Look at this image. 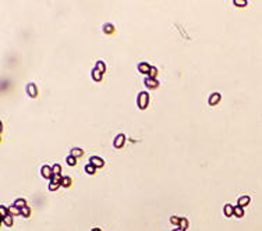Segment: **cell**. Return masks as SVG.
<instances>
[{
    "label": "cell",
    "instance_id": "1",
    "mask_svg": "<svg viewBox=\"0 0 262 231\" xmlns=\"http://www.w3.org/2000/svg\"><path fill=\"white\" fill-rule=\"evenodd\" d=\"M137 105L141 110H145L149 105V93L148 92H139L137 96Z\"/></svg>",
    "mask_w": 262,
    "mask_h": 231
},
{
    "label": "cell",
    "instance_id": "2",
    "mask_svg": "<svg viewBox=\"0 0 262 231\" xmlns=\"http://www.w3.org/2000/svg\"><path fill=\"white\" fill-rule=\"evenodd\" d=\"M40 174H42V177H43V178H46V180H50V178L53 177V169H52V166L43 164V166L40 167Z\"/></svg>",
    "mask_w": 262,
    "mask_h": 231
},
{
    "label": "cell",
    "instance_id": "3",
    "mask_svg": "<svg viewBox=\"0 0 262 231\" xmlns=\"http://www.w3.org/2000/svg\"><path fill=\"white\" fill-rule=\"evenodd\" d=\"M144 85H145L146 88H149V89H156V88L159 87V81H158V78L146 77L145 80H144Z\"/></svg>",
    "mask_w": 262,
    "mask_h": 231
},
{
    "label": "cell",
    "instance_id": "4",
    "mask_svg": "<svg viewBox=\"0 0 262 231\" xmlns=\"http://www.w3.org/2000/svg\"><path fill=\"white\" fill-rule=\"evenodd\" d=\"M124 142H126V135H124V134H119V135L113 139V146L116 149H120L124 146Z\"/></svg>",
    "mask_w": 262,
    "mask_h": 231
},
{
    "label": "cell",
    "instance_id": "5",
    "mask_svg": "<svg viewBox=\"0 0 262 231\" xmlns=\"http://www.w3.org/2000/svg\"><path fill=\"white\" fill-rule=\"evenodd\" d=\"M27 93H28L29 98H37L38 96V87L35 85L34 82H29L28 85H27Z\"/></svg>",
    "mask_w": 262,
    "mask_h": 231
},
{
    "label": "cell",
    "instance_id": "6",
    "mask_svg": "<svg viewBox=\"0 0 262 231\" xmlns=\"http://www.w3.org/2000/svg\"><path fill=\"white\" fill-rule=\"evenodd\" d=\"M89 163H91L92 166L96 167V169H102V167L105 166V160H103L102 157H99V156H92V157H89Z\"/></svg>",
    "mask_w": 262,
    "mask_h": 231
},
{
    "label": "cell",
    "instance_id": "7",
    "mask_svg": "<svg viewBox=\"0 0 262 231\" xmlns=\"http://www.w3.org/2000/svg\"><path fill=\"white\" fill-rule=\"evenodd\" d=\"M220 99H222V95L219 93V92H213L209 96V99H208V103H209V106H216L220 102Z\"/></svg>",
    "mask_w": 262,
    "mask_h": 231
},
{
    "label": "cell",
    "instance_id": "8",
    "mask_svg": "<svg viewBox=\"0 0 262 231\" xmlns=\"http://www.w3.org/2000/svg\"><path fill=\"white\" fill-rule=\"evenodd\" d=\"M250 202H251V198H250L248 195H243V196H240V198L237 199L236 205L241 206V207H247V206L250 205Z\"/></svg>",
    "mask_w": 262,
    "mask_h": 231
},
{
    "label": "cell",
    "instance_id": "9",
    "mask_svg": "<svg viewBox=\"0 0 262 231\" xmlns=\"http://www.w3.org/2000/svg\"><path fill=\"white\" fill-rule=\"evenodd\" d=\"M91 77H92V80H94L95 82H101V81L103 80V72H101L99 70H96V68H92Z\"/></svg>",
    "mask_w": 262,
    "mask_h": 231
},
{
    "label": "cell",
    "instance_id": "10",
    "mask_svg": "<svg viewBox=\"0 0 262 231\" xmlns=\"http://www.w3.org/2000/svg\"><path fill=\"white\" fill-rule=\"evenodd\" d=\"M223 213H225L226 217L234 216V206L230 205V203H226V205L223 206Z\"/></svg>",
    "mask_w": 262,
    "mask_h": 231
},
{
    "label": "cell",
    "instance_id": "11",
    "mask_svg": "<svg viewBox=\"0 0 262 231\" xmlns=\"http://www.w3.org/2000/svg\"><path fill=\"white\" fill-rule=\"evenodd\" d=\"M151 67H152V65L148 64V63H139L137 68H138V71L141 72V74H145V75H148V74H149Z\"/></svg>",
    "mask_w": 262,
    "mask_h": 231
},
{
    "label": "cell",
    "instance_id": "12",
    "mask_svg": "<svg viewBox=\"0 0 262 231\" xmlns=\"http://www.w3.org/2000/svg\"><path fill=\"white\" fill-rule=\"evenodd\" d=\"M102 29H103V32H105L106 35H112V33L114 32V25L110 24V22H106V24H103Z\"/></svg>",
    "mask_w": 262,
    "mask_h": 231
},
{
    "label": "cell",
    "instance_id": "13",
    "mask_svg": "<svg viewBox=\"0 0 262 231\" xmlns=\"http://www.w3.org/2000/svg\"><path fill=\"white\" fill-rule=\"evenodd\" d=\"M70 155L78 159V157H81V156H84V150H82L81 148H73L71 150H70Z\"/></svg>",
    "mask_w": 262,
    "mask_h": 231
},
{
    "label": "cell",
    "instance_id": "14",
    "mask_svg": "<svg viewBox=\"0 0 262 231\" xmlns=\"http://www.w3.org/2000/svg\"><path fill=\"white\" fill-rule=\"evenodd\" d=\"M8 214H11V216H18V214H21V209H18L15 205H11L8 206Z\"/></svg>",
    "mask_w": 262,
    "mask_h": 231
},
{
    "label": "cell",
    "instance_id": "15",
    "mask_svg": "<svg viewBox=\"0 0 262 231\" xmlns=\"http://www.w3.org/2000/svg\"><path fill=\"white\" fill-rule=\"evenodd\" d=\"M13 205H15L17 207H18V209H22V207L28 206V205H27V201H25L24 198H17V199L14 201V203H13Z\"/></svg>",
    "mask_w": 262,
    "mask_h": 231
},
{
    "label": "cell",
    "instance_id": "16",
    "mask_svg": "<svg viewBox=\"0 0 262 231\" xmlns=\"http://www.w3.org/2000/svg\"><path fill=\"white\" fill-rule=\"evenodd\" d=\"M71 184H73V178L69 177V176L63 177V180H62V187L69 188V187H71Z\"/></svg>",
    "mask_w": 262,
    "mask_h": 231
},
{
    "label": "cell",
    "instance_id": "17",
    "mask_svg": "<svg viewBox=\"0 0 262 231\" xmlns=\"http://www.w3.org/2000/svg\"><path fill=\"white\" fill-rule=\"evenodd\" d=\"M95 68L99 70L101 72H103V74H105V71H106V63L102 62V60H98V62H96V64H95Z\"/></svg>",
    "mask_w": 262,
    "mask_h": 231
},
{
    "label": "cell",
    "instance_id": "18",
    "mask_svg": "<svg viewBox=\"0 0 262 231\" xmlns=\"http://www.w3.org/2000/svg\"><path fill=\"white\" fill-rule=\"evenodd\" d=\"M234 216L241 219V217L244 216V207H241V206H238V205L234 206Z\"/></svg>",
    "mask_w": 262,
    "mask_h": 231
},
{
    "label": "cell",
    "instance_id": "19",
    "mask_svg": "<svg viewBox=\"0 0 262 231\" xmlns=\"http://www.w3.org/2000/svg\"><path fill=\"white\" fill-rule=\"evenodd\" d=\"M2 223H3L6 227H11V226L14 224V223H13V216H11V214L6 216L4 219H2Z\"/></svg>",
    "mask_w": 262,
    "mask_h": 231
},
{
    "label": "cell",
    "instance_id": "20",
    "mask_svg": "<svg viewBox=\"0 0 262 231\" xmlns=\"http://www.w3.org/2000/svg\"><path fill=\"white\" fill-rule=\"evenodd\" d=\"M85 173L89 174V176H94V174L96 173V167L92 166L91 163H88L87 166H85Z\"/></svg>",
    "mask_w": 262,
    "mask_h": 231
},
{
    "label": "cell",
    "instance_id": "21",
    "mask_svg": "<svg viewBox=\"0 0 262 231\" xmlns=\"http://www.w3.org/2000/svg\"><path fill=\"white\" fill-rule=\"evenodd\" d=\"M62 180H63L62 174H53V177L50 178V182H55V184H60V185H62Z\"/></svg>",
    "mask_w": 262,
    "mask_h": 231
},
{
    "label": "cell",
    "instance_id": "22",
    "mask_svg": "<svg viewBox=\"0 0 262 231\" xmlns=\"http://www.w3.org/2000/svg\"><path fill=\"white\" fill-rule=\"evenodd\" d=\"M188 226H190L188 220H187L186 217H181V220H180V226H178V227L181 228V230H184V231H186L187 228H188Z\"/></svg>",
    "mask_w": 262,
    "mask_h": 231
},
{
    "label": "cell",
    "instance_id": "23",
    "mask_svg": "<svg viewBox=\"0 0 262 231\" xmlns=\"http://www.w3.org/2000/svg\"><path fill=\"white\" fill-rule=\"evenodd\" d=\"M66 163H67V164H69V166H75L77 164V157H74V156H67V157H66Z\"/></svg>",
    "mask_w": 262,
    "mask_h": 231
},
{
    "label": "cell",
    "instance_id": "24",
    "mask_svg": "<svg viewBox=\"0 0 262 231\" xmlns=\"http://www.w3.org/2000/svg\"><path fill=\"white\" fill-rule=\"evenodd\" d=\"M21 216L25 217V219L31 216V207H29V206H25V207H22V209H21Z\"/></svg>",
    "mask_w": 262,
    "mask_h": 231
},
{
    "label": "cell",
    "instance_id": "25",
    "mask_svg": "<svg viewBox=\"0 0 262 231\" xmlns=\"http://www.w3.org/2000/svg\"><path fill=\"white\" fill-rule=\"evenodd\" d=\"M158 72H159V71H158V68L152 65V67H151V70H149V74H148L146 77H151V78H158Z\"/></svg>",
    "mask_w": 262,
    "mask_h": 231
},
{
    "label": "cell",
    "instance_id": "26",
    "mask_svg": "<svg viewBox=\"0 0 262 231\" xmlns=\"http://www.w3.org/2000/svg\"><path fill=\"white\" fill-rule=\"evenodd\" d=\"M180 220H181V217H178V216H171L170 217V223L173 224V226H176V227L180 226Z\"/></svg>",
    "mask_w": 262,
    "mask_h": 231
},
{
    "label": "cell",
    "instance_id": "27",
    "mask_svg": "<svg viewBox=\"0 0 262 231\" xmlns=\"http://www.w3.org/2000/svg\"><path fill=\"white\" fill-rule=\"evenodd\" d=\"M0 214H2V219H4L6 216H8V207L7 206H4V205L0 206Z\"/></svg>",
    "mask_w": 262,
    "mask_h": 231
},
{
    "label": "cell",
    "instance_id": "28",
    "mask_svg": "<svg viewBox=\"0 0 262 231\" xmlns=\"http://www.w3.org/2000/svg\"><path fill=\"white\" fill-rule=\"evenodd\" d=\"M233 3H234L236 7H245V6L248 4V2L247 0H234Z\"/></svg>",
    "mask_w": 262,
    "mask_h": 231
},
{
    "label": "cell",
    "instance_id": "29",
    "mask_svg": "<svg viewBox=\"0 0 262 231\" xmlns=\"http://www.w3.org/2000/svg\"><path fill=\"white\" fill-rule=\"evenodd\" d=\"M52 169H53V174H62V166H60V164H57V163H56V164H53V166H52Z\"/></svg>",
    "mask_w": 262,
    "mask_h": 231
},
{
    "label": "cell",
    "instance_id": "30",
    "mask_svg": "<svg viewBox=\"0 0 262 231\" xmlns=\"http://www.w3.org/2000/svg\"><path fill=\"white\" fill-rule=\"evenodd\" d=\"M60 187H62L60 184H55V182H49V187H47V188H49V191L53 192V191H57V189H59Z\"/></svg>",
    "mask_w": 262,
    "mask_h": 231
},
{
    "label": "cell",
    "instance_id": "31",
    "mask_svg": "<svg viewBox=\"0 0 262 231\" xmlns=\"http://www.w3.org/2000/svg\"><path fill=\"white\" fill-rule=\"evenodd\" d=\"M91 231H102V230H101V228H98V227H95V228H92Z\"/></svg>",
    "mask_w": 262,
    "mask_h": 231
},
{
    "label": "cell",
    "instance_id": "32",
    "mask_svg": "<svg viewBox=\"0 0 262 231\" xmlns=\"http://www.w3.org/2000/svg\"><path fill=\"white\" fill-rule=\"evenodd\" d=\"M173 231H184V230H181V228H180V227H177V228H174V230H173Z\"/></svg>",
    "mask_w": 262,
    "mask_h": 231
}]
</instances>
